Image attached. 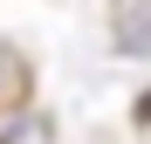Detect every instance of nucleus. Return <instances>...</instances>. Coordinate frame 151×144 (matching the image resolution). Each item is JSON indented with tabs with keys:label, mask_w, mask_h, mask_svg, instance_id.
Here are the masks:
<instances>
[{
	"label": "nucleus",
	"mask_w": 151,
	"mask_h": 144,
	"mask_svg": "<svg viewBox=\"0 0 151 144\" xmlns=\"http://www.w3.org/2000/svg\"><path fill=\"white\" fill-rule=\"evenodd\" d=\"M117 48L151 55V0H117Z\"/></svg>",
	"instance_id": "1"
},
{
	"label": "nucleus",
	"mask_w": 151,
	"mask_h": 144,
	"mask_svg": "<svg viewBox=\"0 0 151 144\" xmlns=\"http://www.w3.org/2000/svg\"><path fill=\"white\" fill-rule=\"evenodd\" d=\"M28 89H35V69H28V55L0 41V110H21V103H28Z\"/></svg>",
	"instance_id": "2"
},
{
	"label": "nucleus",
	"mask_w": 151,
	"mask_h": 144,
	"mask_svg": "<svg viewBox=\"0 0 151 144\" xmlns=\"http://www.w3.org/2000/svg\"><path fill=\"white\" fill-rule=\"evenodd\" d=\"M0 144H55V130H48V117H14V124H0Z\"/></svg>",
	"instance_id": "3"
}]
</instances>
